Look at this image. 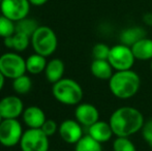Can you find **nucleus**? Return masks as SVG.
<instances>
[{
    "mask_svg": "<svg viewBox=\"0 0 152 151\" xmlns=\"http://www.w3.org/2000/svg\"><path fill=\"white\" fill-rule=\"evenodd\" d=\"M22 124L18 119H3L0 124V144L12 148L20 144L23 136Z\"/></svg>",
    "mask_w": 152,
    "mask_h": 151,
    "instance_id": "nucleus-8",
    "label": "nucleus"
},
{
    "mask_svg": "<svg viewBox=\"0 0 152 151\" xmlns=\"http://www.w3.org/2000/svg\"><path fill=\"white\" fill-rule=\"evenodd\" d=\"M75 119L82 126L88 128L92 124L99 120V111L94 105L89 103H81L76 106Z\"/></svg>",
    "mask_w": 152,
    "mask_h": 151,
    "instance_id": "nucleus-12",
    "label": "nucleus"
},
{
    "mask_svg": "<svg viewBox=\"0 0 152 151\" xmlns=\"http://www.w3.org/2000/svg\"><path fill=\"white\" fill-rule=\"evenodd\" d=\"M88 135L102 144L110 141L114 136V133H113L109 121L107 122L104 120H98L97 122L88 127Z\"/></svg>",
    "mask_w": 152,
    "mask_h": 151,
    "instance_id": "nucleus-14",
    "label": "nucleus"
},
{
    "mask_svg": "<svg viewBox=\"0 0 152 151\" xmlns=\"http://www.w3.org/2000/svg\"><path fill=\"white\" fill-rule=\"evenodd\" d=\"M141 133L144 141L152 146V118L145 120L144 125L141 129Z\"/></svg>",
    "mask_w": 152,
    "mask_h": 151,
    "instance_id": "nucleus-28",
    "label": "nucleus"
},
{
    "mask_svg": "<svg viewBox=\"0 0 152 151\" xmlns=\"http://www.w3.org/2000/svg\"><path fill=\"white\" fill-rule=\"evenodd\" d=\"M24 112V104L17 95H7L0 99V115L3 119H17Z\"/></svg>",
    "mask_w": 152,
    "mask_h": 151,
    "instance_id": "nucleus-10",
    "label": "nucleus"
},
{
    "mask_svg": "<svg viewBox=\"0 0 152 151\" xmlns=\"http://www.w3.org/2000/svg\"><path fill=\"white\" fill-rule=\"evenodd\" d=\"M4 82H5V77H4L3 74H2L1 71H0V91H1L2 88H3Z\"/></svg>",
    "mask_w": 152,
    "mask_h": 151,
    "instance_id": "nucleus-31",
    "label": "nucleus"
},
{
    "mask_svg": "<svg viewBox=\"0 0 152 151\" xmlns=\"http://www.w3.org/2000/svg\"><path fill=\"white\" fill-rule=\"evenodd\" d=\"M109 89L115 97L119 99H129L139 92L141 87V77L134 69L114 71L108 81Z\"/></svg>",
    "mask_w": 152,
    "mask_h": 151,
    "instance_id": "nucleus-2",
    "label": "nucleus"
},
{
    "mask_svg": "<svg viewBox=\"0 0 152 151\" xmlns=\"http://www.w3.org/2000/svg\"><path fill=\"white\" fill-rule=\"evenodd\" d=\"M16 33V22L0 15V37L6 38Z\"/></svg>",
    "mask_w": 152,
    "mask_h": 151,
    "instance_id": "nucleus-24",
    "label": "nucleus"
},
{
    "mask_svg": "<svg viewBox=\"0 0 152 151\" xmlns=\"http://www.w3.org/2000/svg\"><path fill=\"white\" fill-rule=\"evenodd\" d=\"M64 71H65V65L63 61L59 58H54L48 61L45 69V75L49 82L54 84L63 78Z\"/></svg>",
    "mask_w": 152,
    "mask_h": 151,
    "instance_id": "nucleus-17",
    "label": "nucleus"
},
{
    "mask_svg": "<svg viewBox=\"0 0 152 151\" xmlns=\"http://www.w3.org/2000/svg\"><path fill=\"white\" fill-rule=\"evenodd\" d=\"M1 1H2V0H0V2H1Z\"/></svg>",
    "mask_w": 152,
    "mask_h": 151,
    "instance_id": "nucleus-34",
    "label": "nucleus"
},
{
    "mask_svg": "<svg viewBox=\"0 0 152 151\" xmlns=\"http://www.w3.org/2000/svg\"><path fill=\"white\" fill-rule=\"evenodd\" d=\"M90 71L92 76L102 81H109L114 74V69L108 60L93 59L90 64Z\"/></svg>",
    "mask_w": 152,
    "mask_h": 151,
    "instance_id": "nucleus-16",
    "label": "nucleus"
},
{
    "mask_svg": "<svg viewBox=\"0 0 152 151\" xmlns=\"http://www.w3.org/2000/svg\"><path fill=\"white\" fill-rule=\"evenodd\" d=\"M30 5L29 0H2L0 2V10L1 15L14 22H18L28 16Z\"/></svg>",
    "mask_w": 152,
    "mask_h": 151,
    "instance_id": "nucleus-9",
    "label": "nucleus"
},
{
    "mask_svg": "<svg viewBox=\"0 0 152 151\" xmlns=\"http://www.w3.org/2000/svg\"><path fill=\"white\" fill-rule=\"evenodd\" d=\"M75 151H102V143L94 140L89 135L83 136L77 144Z\"/></svg>",
    "mask_w": 152,
    "mask_h": 151,
    "instance_id": "nucleus-21",
    "label": "nucleus"
},
{
    "mask_svg": "<svg viewBox=\"0 0 152 151\" xmlns=\"http://www.w3.org/2000/svg\"><path fill=\"white\" fill-rule=\"evenodd\" d=\"M59 136L65 143L77 144L83 137V126L76 119H66L62 121L58 129Z\"/></svg>",
    "mask_w": 152,
    "mask_h": 151,
    "instance_id": "nucleus-11",
    "label": "nucleus"
},
{
    "mask_svg": "<svg viewBox=\"0 0 152 151\" xmlns=\"http://www.w3.org/2000/svg\"><path fill=\"white\" fill-rule=\"evenodd\" d=\"M111 48L107 44L104 42H97L92 48V57L93 59H102V60H108L109 54H110Z\"/></svg>",
    "mask_w": 152,
    "mask_h": 151,
    "instance_id": "nucleus-26",
    "label": "nucleus"
},
{
    "mask_svg": "<svg viewBox=\"0 0 152 151\" xmlns=\"http://www.w3.org/2000/svg\"><path fill=\"white\" fill-rule=\"evenodd\" d=\"M144 122L145 118L142 112L130 106L117 108L109 119V123L116 137L129 138L141 131Z\"/></svg>",
    "mask_w": 152,
    "mask_h": 151,
    "instance_id": "nucleus-1",
    "label": "nucleus"
},
{
    "mask_svg": "<svg viewBox=\"0 0 152 151\" xmlns=\"http://www.w3.org/2000/svg\"><path fill=\"white\" fill-rule=\"evenodd\" d=\"M150 62H151L150 63V69H151V73H152V60L150 61Z\"/></svg>",
    "mask_w": 152,
    "mask_h": 151,
    "instance_id": "nucleus-33",
    "label": "nucleus"
},
{
    "mask_svg": "<svg viewBox=\"0 0 152 151\" xmlns=\"http://www.w3.org/2000/svg\"><path fill=\"white\" fill-rule=\"evenodd\" d=\"M32 88V81L27 75L20 76L12 80V89L20 95L27 94Z\"/></svg>",
    "mask_w": 152,
    "mask_h": 151,
    "instance_id": "nucleus-23",
    "label": "nucleus"
},
{
    "mask_svg": "<svg viewBox=\"0 0 152 151\" xmlns=\"http://www.w3.org/2000/svg\"><path fill=\"white\" fill-rule=\"evenodd\" d=\"M40 129H42L48 137H52V136H54L55 133L58 131L59 125L57 124L56 121H54L53 119H47L44 124H42V126L40 127Z\"/></svg>",
    "mask_w": 152,
    "mask_h": 151,
    "instance_id": "nucleus-27",
    "label": "nucleus"
},
{
    "mask_svg": "<svg viewBox=\"0 0 152 151\" xmlns=\"http://www.w3.org/2000/svg\"><path fill=\"white\" fill-rule=\"evenodd\" d=\"M108 61L115 71H127V69H132L136 62V58L132 54V48L120 42L119 44L111 47Z\"/></svg>",
    "mask_w": 152,
    "mask_h": 151,
    "instance_id": "nucleus-5",
    "label": "nucleus"
},
{
    "mask_svg": "<svg viewBox=\"0 0 152 151\" xmlns=\"http://www.w3.org/2000/svg\"><path fill=\"white\" fill-rule=\"evenodd\" d=\"M38 23L34 19H30L28 17L16 22V32L23 33L28 36H32L35 30L38 28Z\"/></svg>",
    "mask_w": 152,
    "mask_h": 151,
    "instance_id": "nucleus-22",
    "label": "nucleus"
},
{
    "mask_svg": "<svg viewBox=\"0 0 152 151\" xmlns=\"http://www.w3.org/2000/svg\"><path fill=\"white\" fill-rule=\"evenodd\" d=\"M2 121H3V118H2V116H1V115H0V124H1Z\"/></svg>",
    "mask_w": 152,
    "mask_h": 151,
    "instance_id": "nucleus-32",
    "label": "nucleus"
},
{
    "mask_svg": "<svg viewBox=\"0 0 152 151\" xmlns=\"http://www.w3.org/2000/svg\"><path fill=\"white\" fill-rule=\"evenodd\" d=\"M47 57L42 56V55L34 53L28 56L26 59V69L31 75H38L40 73H45L47 63L48 61L46 60Z\"/></svg>",
    "mask_w": 152,
    "mask_h": 151,
    "instance_id": "nucleus-20",
    "label": "nucleus"
},
{
    "mask_svg": "<svg viewBox=\"0 0 152 151\" xmlns=\"http://www.w3.org/2000/svg\"><path fill=\"white\" fill-rule=\"evenodd\" d=\"M145 36H146V31L142 27H129V28L124 29L120 33V42L128 47H132L138 40Z\"/></svg>",
    "mask_w": 152,
    "mask_h": 151,
    "instance_id": "nucleus-19",
    "label": "nucleus"
},
{
    "mask_svg": "<svg viewBox=\"0 0 152 151\" xmlns=\"http://www.w3.org/2000/svg\"><path fill=\"white\" fill-rule=\"evenodd\" d=\"M3 42L6 48L15 50L16 52H23L29 47L31 42V37L23 33L16 32L12 36L3 38Z\"/></svg>",
    "mask_w": 152,
    "mask_h": 151,
    "instance_id": "nucleus-18",
    "label": "nucleus"
},
{
    "mask_svg": "<svg viewBox=\"0 0 152 151\" xmlns=\"http://www.w3.org/2000/svg\"><path fill=\"white\" fill-rule=\"evenodd\" d=\"M113 151H137V147L129 138L116 137L113 142Z\"/></svg>",
    "mask_w": 152,
    "mask_h": 151,
    "instance_id": "nucleus-25",
    "label": "nucleus"
},
{
    "mask_svg": "<svg viewBox=\"0 0 152 151\" xmlns=\"http://www.w3.org/2000/svg\"><path fill=\"white\" fill-rule=\"evenodd\" d=\"M31 46L34 53L49 57L56 51L58 38L52 28L48 26H38L31 36Z\"/></svg>",
    "mask_w": 152,
    "mask_h": 151,
    "instance_id": "nucleus-4",
    "label": "nucleus"
},
{
    "mask_svg": "<svg viewBox=\"0 0 152 151\" xmlns=\"http://www.w3.org/2000/svg\"><path fill=\"white\" fill-rule=\"evenodd\" d=\"M132 54L136 60L148 61L152 60V38L143 37L132 47Z\"/></svg>",
    "mask_w": 152,
    "mask_h": 151,
    "instance_id": "nucleus-15",
    "label": "nucleus"
},
{
    "mask_svg": "<svg viewBox=\"0 0 152 151\" xmlns=\"http://www.w3.org/2000/svg\"><path fill=\"white\" fill-rule=\"evenodd\" d=\"M52 94L57 101L65 106H78L82 103L84 91L77 81L62 78L52 86Z\"/></svg>",
    "mask_w": 152,
    "mask_h": 151,
    "instance_id": "nucleus-3",
    "label": "nucleus"
},
{
    "mask_svg": "<svg viewBox=\"0 0 152 151\" xmlns=\"http://www.w3.org/2000/svg\"><path fill=\"white\" fill-rule=\"evenodd\" d=\"M143 22L147 26H152V12H147L143 16Z\"/></svg>",
    "mask_w": 152,
    "mask_h": 151,
    "instance_id": "nucleus-29",
    "label": "nucleus"
},
{
    "mask_svg": "<svg viewBox=\"0 0 152 151\" xmlns=\"http://www.w3.org/2000/svg\"><path fill=\"white\" fill-rule=\"evenodd\" d=\"M49 0H29L31 5H34V6H40V5H44L48 2Z\"/></svg>",
    "mask_w": 152,
    "mask_h": 151,
    "instance_id": "nucleus-30",
    "label": "nucleus"
},
{
    "mask_svg": "<svg viewBox=\"0 0 152 151\" xmlns=\"http://www.w3.org/2000/svg\"><path fill=\"white\" fill-rule=\"evenodd\" d=\"M151 147H152V146H151Z\"/></svg>",
    "mask_w": 152,
    "mask_h": 151,
    "instance_id": "nucleus-35",
    "label": "nucleus"
},
{
    "mask_svg": "<svg viewBox=\"0 0 152 151\" xmlns=\"http://www.w3.org/2000/svg\"><path fill=\"white\" fill-rule=\"evenodd\" d=\"M0 71L10 80L26 74V59L18 53H4L0 56Z\"/></svg>",
    "mask_w": 152,
    "mask_h": 151,
    "instance_id": "nucleus-6",
    "label": "nucleus"
},
{
    "mask_svg": "<svg viewBox=\"0 0 152 151\" xmlns=\"http://www.w3.org/2000/svg\"><path fill=\"white\" fill-rule=\"evenodd\" d=\"M22 117L25 125L28 126V128H40L47 120L46 114L42 109L36 106H30L24 109Z\"/></svg>",
    "mask_w": 152,
    "mask_h": 151,
    "instance_id": "nucleus-13",
    "label": "nucleus"
},
{
    "mask_svg": "<svg viewBox=\"0 0 152 151\" xmlns=\"http://www.w3.org/2000/svg\"><path fill=\"white\" fill-rule=\"evenodd\" d=\"M22 151H49V137L40 128H28L20 141Z\"/></svg>",
    "mask_w": 152,
    "mask_h": 151,
    "instance_id": "nucleus-7",
    "label": "nucleus"
}]
</instances>
